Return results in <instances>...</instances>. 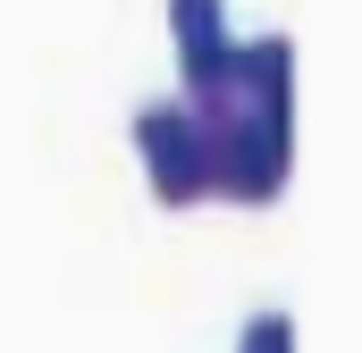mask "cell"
Returning a JSON list of instances; mask_svg holds the SVG:
<instances>
[{
	"label": "cell",
	"mask_w": 362,
	"mask_h": 353,
	"mask_svg": "<svg viewBox=\"0 0 362 353\" xmlns=\"http://www.w3.org/2000/svg\"><path fill=\"white\" fill-rule=\"evenodd\" d=\"M236 109H253V118H295V34H253V42H236Z\"/></svg>",
	"instance_id": "obj_4"
},
{
	"label": "cell",
	"mask_w": 362,
	"mask_h": 353,
	"mask_svg": "<svg viewBox=\"0 0 362 353\" xmlns=\"http://www.w3.org/2000/svg\"><path fill=\"white\" fill-rule=\"evenodd\" d=\"M127 135H135V160H144V185H152L160 210L211 202V126L185 101H144L127 118Z\"/></svg>",
	"instance_id": "obj_2"
},
{
	"label": "cell",
	"mask_w": 362,
	"mask_h": 353,
	"mask_svg": "<svg viewBox=\"0 0 362 353\" xmlns=\"http://www.w3.org/2000/svg\"><path fill=\"white\" fill-rule=\"evenodd\" d=\"M236 353H303L295 345V311H253L236 328Z\"/></svg>",
	"instance_id": "obj_5"
},
{
	"label": "cell",
	"mask_w": 362,
	"mask_h": 353,
	"mask_svg": "<svg viewBox=\"0 0 362 353\" xmlns=\"http://www.w3.org/2000/svg\"><path fill=\"white\" fill-rule=\"evenodd\" d=\"M202 126H211V202L270 210L295 176V118L228 109V118H202Z\"/></svg>",
	"instance_id": "obj_1"
},
{
	"label": "cell",
	"mask_w": 362,
	"mask_h": 353,
	"mask_svg": "<svg viewBox=\"0 0 362 353\" xmlns=\"http://www.w3.org/2000/svg\"><path fill=\"white\" fill-rule=\"evenodd\" d=\"M169 42H177V101L194 118H228V109H236L228 0H169Z\"/></svg>",
	"instance_id": "obj_3"
}]
</instances>
